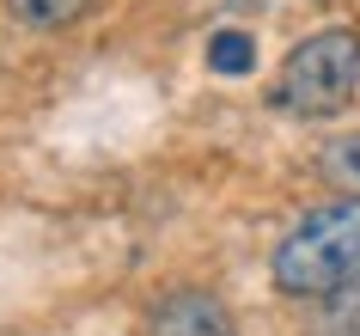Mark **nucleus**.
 I'll use <instances>...</instances> for the list:
<instances>
[{"mask_svg":"<svg viewBox=\"0 0 360 336\" xmlns=\"http://www.w3.org/2000/svg\"><path fill=\"white\" fill-rule=\"evenodd\" d=\"M92 0H6V13L25 25V31H61V25H74Z\"/></svg>","mask_w":360,"mask_h":336,"instance_id":"obj_5","label":"nucleus"},{"mask_svg":"<svg viewBox=\"0 0 360 336\" xmlns=\"http://www.w3.org/2000/svg\"><path fill=\"white\" fill-rule=\"evenodd\" d=\"M208 68H214V74H250V68H257V43H250V31H214V37H208Z\"/></svg>","mask_w":360,"mask_h":336,"instance_id":"obj_6","label":"nucleus"},{"mask_svg":"<svg viewBox=\"0 0 360 336\" xmlns=\"http://www.w3.org/2000/svg\"><path fill=\"white\" fill-rule=\"evenodd\" d=\"M318 171L342 189V196H360V129L354 135H336V141L318 153Z\"/></svg>","mask_w":360,"mask_h":336,"instance_id":"obj_4","label":"nucleus"},{"mask_svg":"<svg viewBox=\"0 0 360 336\" xmlns=\"http://www.w3.org/2000/svg\"><path fill=\"white\" fill-rule=\"evenodd\" d=\"M275 287L293 299H336L360 281V196L311 208L281 244H275Z\"/></svg>","mask_w":360,"mask_h":336,"instance_id":"obj_1","label":"nucleus"},{"mask_svg":"<svg viewBox=\"0 0 360 336\" xmlns=\"http://www.w3.org/2000/svg\"><path fill=\"white\" fill-rule=\"evenodd\" d=\"M147 336H238V324H232V312L214 294L177 287V294H165L159 306H153Z\"/></svg>","mask_w":360,"mask_h":336,"instance_id":"obj_3","label":"nucleus"},{"mask_svg":"<svg viewBox=\"0 0 360 336\" xmlns=\"http://www.w3.org/2000/svg\"><path fill=\"white\" fill-rule=\"evenodd\" d=\"M354 86H360V31L330 25L287 49V61L269 80V104L287 116H330L354 98Z\"/></svg>","mask_w":360,"mask_h":336,"instance_id":"obj_2","label":"nucleus"}]
</instances>
